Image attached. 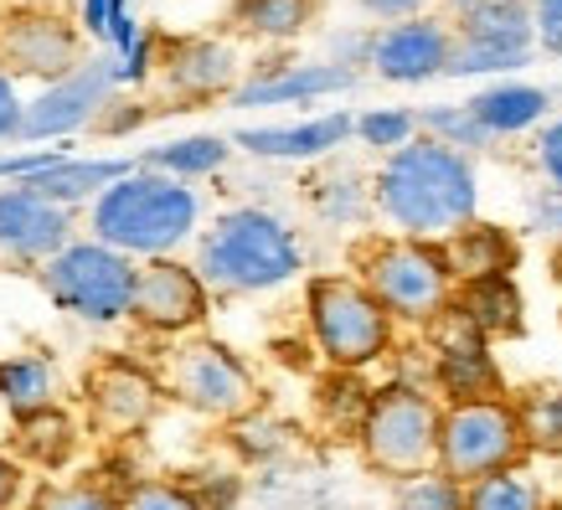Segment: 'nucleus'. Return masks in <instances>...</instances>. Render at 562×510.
Returning a JSON list of instances; mask_svg holds the SVG:
<instances>
[{
    "label": "nucleus",
    "mask_w": 562,
    "mask_h": 510,
    "mask_svg": "<svg viewBox=\"0 0 562 510\" xmlns=\"http://www.w3.org/2000/svg\"><path fill=\"white\" fill-rule=\"evenodd\" d=\"M315 206H321L325 217H361V206H367V186H361L357 175H330V181H315Z\"/></svg>",
    "instance_id": "obj_35"
},
{
    "label": "nucleus",
    "mask_w": 562,
    "mask_h": 510,
    "mask_svg": "<svg viewBox=\"0 0 562 510\" xmlns=\"http://www.w3.org/2000/svg\"><path fill=\"white\" fill-rule=\"evenodd\" d=\"M527 52H495V47H475V42H454L449 57V78H470V72H512L527 68Z\"/></svg>",
    "instance_id": "obj_34"
},
{
    "label": "nucleus",
    "mask_w": 562,
    "mask_h": 510,
    "mask_svg": "<svg viewBox=\"0 0 562 510\" xmlns=\"http://www.w3.org/2000/svg\"><path fill=\"white\" fill-rule=\"evenodd\" d=\"M418 129L428 139H439L449 150H480V145H491V129L475 120V109L470 103H443V109H424L418 114Z\"/></svg>",
    "instance_id": "obj_30"
},
{
    "label": "nucleus",
    "mask_w": 562,
    "mask_h": 510,
    "mask_svg": "<svg viewBox=\"0 0 562 510\" xmlns=\"http://www.w3.org/2000/svg\"><path fill=\"white\" fill-rule=\"evenodd\" d=\"M361 284L382 299L392 320L434 325L454 305V273L443 263L439 242L382 238L361 253Z\"/></svg>",
    "instance_id": "obj_6"
},
{
    "label": "nucleus",
    "mask_w": 562,
    "mask_h": 510,
    "mask_svg": "<svg viewBox=\"0 0 562 510\" xmlns=\"http://www.w3.org/2000/svg\"><path fill=\"white\" fill-rule=\"evenodd\" d=\"M357 135L367 139L372 150L392 155V150H403V145L418 139V114H408V109H372V114L357 120Z\"/></svg>",
    "instance_id": "obj_32"
},
{
    "label": "nucleus",
    "mask_w": 562,
    "mask_h": 510,
    "mask_svg": "<svg viewBox=\"0 0 562 510\" xmlns=\"http://www.w3.org/2000/svg\"><path fill=\"white\" fill-rule=\"evenodd\" d=\"M454 42H460L454 26L439 16L392 21V26L367 36V63H372V72L387 78V83H428V78L449 72Z\"/></svg>",
    "instance_id": "obj_12"
},
{
    "label": "nucleus",
    "mask_w": 562,
    "mask_h": 510,
    "mask_svg": "<svg viewBox=\"0 0 562 510\" xmlns=\"http://www.w3.org/2000/svg\"><path fill=\"white\" fill-rule=\"evenodd\" d=\"M160 72H166V88L176 99L206 103L222 99V93H238V47L227 36H166L160 42Z\"/></svg>",
    "instance_id": "obj_15"
},
{
    "label": "nucleus",
    "mask_w": 562,
    "mask_h": 510,
    "mask_svg": "<svg viewBox=\"0 0 562 510\" xmlns=\"http://www.w3.org/2000/svg\"><path fill=\"white\" fill-rule=\"evenodd\" d=\"M439 248L460 290L464 284H480V279H512V269H516V238L506 227H495V222H470V227H460Z\"/></svg>",
    "instance_id": "obj_19"
},
{
    "label": "nucleus",
    "mask_w": 562,
    "mask_h": 510,
    "mask_svg": "<svg viewBox=\"0 0 562 510\" xmlns=\"http://www.w3.org/2000/svg\"><path fill=\"white\" fill-rule=\"evenodd\" d=\"M305 269L300 238L263 206L222 212L196 242V273L212 294H269Z\"/></svg>",
    "instance_id": "obj_3"
},
{
    "label": "nucleus",
    "mask_w": 562,
    "mask_h": 510,
    "mask_svg": "<svg viewBox=\"0 0 562 510\" xmlns=\"http://www.w3.org/2000/svg\"><path fill=\"white\" fill-rule=\"evenodd\" d=\"M372 202L397 227V238L449 242L460 227L475 222L480 206L475 166H470L464 150H449L439 139L418 135L413 145L392 150L376 166Z\"/></svg>",
    "instance_id": "obj_1"
},
{
    "label": "nucleus",
    "mask_w": 562,
    "mask_h": 510,
    "mask_svg": "<svg viewBox=\"0 0 562 510\" xmlns=\"http://www.w3.org/2000/svg\"><path fill=\"white\" fill-rule=\"evenodd\" d=\"M21 495V469L0 454V510H11V500Z\"/></svg>",
    "instance_id": "obj_44"
},
{
    "label": "nucleus",
    "mask_w": 562,
    "mask_h": 510,
    "mask_svg": "<svg viewBox=\"0 0 562 510\" xmlns=\"http://www.w3.org/2000/svg\"><path fill=\"white\" fill-rule=\"evenodd\" d=\"M305 315L321 356L336 372H361V366H372L376 356L392 351V315L361 279H346V273L310 279Z\"/></svg>",
    "instance_id": "obj_5"
},
{
    "label": "nucleus",
    "mask_w": 562,
    "mask_h": 510,
    "mask_svg": "<svg viewBox=\"0 0 562 510\" xmlns=\"http://www.w3.org/2000/svg\"><path fill=\"white\" fill-rule=\"evenodd\" d=\"M439 428H443V408L428 392L408 387V382H392V387L372 392V408L357 428L361 460L367 469L387 475L392 485L413 475L439 469Z\"/></svg>",
    "instance_id": "obj_4"
},
{
    "label": "nucleus",
    "mask_w": 562,
    "mask_h": 510,
    "mask_svg": "<svg viewBox=\"0 0 562 510\" xmlns=\"http://www.w3.org/2000/svg\"><path fill=\"white\" fill-rule=\"evenodd\" d=\"M124 175H135L130 160H68V155H63L57 166L26 175L21 186L36 191V196L52 206H72V202H88V196H103V191L114 186V181H124Z\"/></svg>",
    "instance_id": "obj_22"
},
{
    "label": "nucleus",
    "mask_w": 562,
    "mask_h": 510,
    "mask_svg": "<svg viewBox=\"0 0 562 510\" xmlns=\"http://www.w3.org/2000/svg\"><path fill=\"white\" fill-rule=\"evenodd\" d=\"M63 160V150H36V155H16V160H0V175H36V170H47Z\"/></svg>",
    "instance_id": "obj_42"
},
{
    "label": "nucleus",
    "mask_w": 562,
    "mask_h": 510,
    "mask_svg": "<svg viewBox=\"0 0 562 510\" xmlns=\"http://www.w3.org/2000/svg\"><path fill=\"white\" fill-rule=\"evenodd\" d=\"M537 166L552 181V191H562V120H552L542 129V139H537Z\"/></svg>",
    "instance_id": "obj_39"
},
{
    "label": "nucleus",
    "mask_w": 562,
    "mask_h": 510,
    "mask_svg": "<svg viewBox=\"0 0 562 510\" xmlns=\"http://www.w3.org/2000/svg\"><path fill=\"white\" fill-rule=\"evenodd\" d=\"M527 433L512 397H480V403H449L439 428V469L460 485H475L501 469L527 464Z\"/></svg>",
    "instance_id": "obj_8"
},
{
    "label": "nucleus",
    "mask_w": 562,
    "mask_h": 510,
    "mask_svg": "<svg viewBox=\"0 0 562 510\" xmlns=\"http://www.w3.org/2000/svg\"><path fill=\"white\" fill-rule=\"evenodd\" d=\"M512 403H516V418H521V433H527L531 454L562 460V387H527Z\"/></svg>",
    "instance_id": "obj_27"
},
{
    "label": "nucleus",
    "mask_w": 562,
    "mask_h": 510,
    "mask_svg": "<svg viewBox=\"0 0 562 510\" xmlns=\"http://www.w3.org/2000/svg\"><path fill=\"white\" fill-rule=\"evenodd\" d=\"M428 330H434V376H439V387L449 392V403L506 397L501 366H495V356H491V340L480 336L460 309L449 305Z\"/></svg>",
    "instance_id": "obj_13"
},
{
    "label": "nucleus",
    "mask_w": 562,
    "mask_h": 510,
    "mask_svg": "<svg viewBox=\"0 0 562 510\" xmlns=\"http://www.w3.org/2000/svg\"><path fill=\"white\" fill-rule=\"evenodd\" d=\"M120 83V63L93 57L83 72H72L68 83H52L36 103H26V120H21V139H57L83 129L88 120H99L109 109V93Z\"/></svg>",
    "instance_id": "obj_14"
},
{
    "label": "nucleus",
    "mask_w": 562,
    "mask_h": 510,
    "mask_svg": "<svg viewBox=\"0 0 562 510\" xmlns=\"http://www.w3.org/2000/svg\"><path fill=\"white\" fill-rule=\"evenodd\" d=\"M196 217H202V202L187 181L135 170V175L114 181L103 196H93L88 238L109 242L130 258H171L196 233Z\"/></svg>",
    "instance_id": "obj_2"
},
{
    "label": "nucleus",
    "mask_w": 562,
    "mask_h": 510,
    "mask_svg": "<svg viewBox=\"0 0 562 510\" xmlns=\"http://www.w3.org/2000/svg\"><path fill=\"white\" fill-rule=\"evenodd\" d=\"M464 506L470 510H552L547 506V495H542V485L527 475V464L464 485Z\"/></svg>",
    "instance_id": "obj_28"
},
{
    "label": "nucleus",
    "mask_w": 562,
    "mask_h": 510,
    "mask_svg": "<svg viewBox=\"0 0 562 510\" xmlns=\"http://www.w3.org/2000/svg\"><path fill=\"white\" fill-rule=\"evenodd\" d=\"M72 242V217L68 206L42 202L26 186H5L0 191V253L11 258H32L47 263Z\"/></svg>",
    "instance_id": "obj_17"
},
{
    "label": "nucleus",
    "mask_w": 562,
    "mask_h": 510,
    "mask_svg": "<svg viewBox=\"0 0 562 510\" xmlns=\"http://www.w3.org/2000/svg\"><path fill=\"white\" fill-rule=\"evenodd\" d=\"M166 392L212 423H238L258 408V382L222 340H187L166 356Z\"/></svg>",
    "instance_id": "obj_9"
},
{
    "label": "nucleus",
    "mask_w": 562,
    "mask_h": 510,
    "mask_svg": "<svg viewBox=\"0 0 562 510\" xmlns=\"http://www.w3.org/2000/svg\"><path fill=\"white\" fill-rule=\"evenodd\" d=\"M315 21V0H233L227 32L248 42H294Z\"/></svg>",
    "instance_id": "obj_24"
},
{
    "label": "nucleus",
    "mask_w": 562,
    "mask_h": 510,
    "mask_svg": "<svg viewBox=\"0 0 562 510\" xmlns=\"http://www.w3.org/2000/svg\"><path fill=\"white\" fill-rule=\"evenodd\" d=\"M392 510H470V506H464L460 479H449L443 469H428V475L392 485Z\"/></svg>",
    "instance_id": "obj_31"
},
{
    "label": "nucleus",
    "mask_w": 562,
    "mask_h": 510,
    "mask_svg": "<svg viewBox=\"0 0 562 510\" xmlns=\"http://www.w3.org/2000/svg\"><path fill=\"white\" fill-rule=\"evenodd\" d=\"M552 510H562V506H552Z\"/></svg>",
    "instance_id": "obj_46"
},
{
    "label": "nucleus",
    "mask_w": 562,
    "mask_h": 510,
    "mask_svg": "<svg viewBox=\"0 0 562 510\" xmlns=\"http://www.w3.org/2000/svg\"><path fill=\"white\" fill-rule=\"evenodd\" d=\"M464 320L475 325L485 340L495 336H516L521 330V294H516L512 279H480V284H464L460 299H454Z\"/></svg>",
    "instance_id": "obj_26"
},
{
    "label": "nucleus",
    "mask_w": 562,
    "mask_h": 510,
    "mask_svg": "<svg viewBox=\"0 0 562 510\" xmlns=\"http://www.w3.org/2000/svg\"><path fill=\"white\" fill-rule=\"evenodd\" d=\"M11 5H42V11H52L57 0H11Z\"/></svg>",
    "instance_id": "obj_45"
},
{
    "label": "nucleus",
    "mask_w": 562,
    "mask_h": 510,
    "mask_svg": "<svg viewBox=\"0 0 562 510\" xmlns=\"http://www.w3.org/2000/svg\"><path fill=\"white\" fill-rule=\"evenodd\" d=\"M531 227L562 242V191H542V196L531 202Z\"/></svg>",
    "instance_id": "obj_41"
},
{
    "label": "nucleus",
    "mask_w": 562,
    "mask_h": 510,
    "mask_svg": "<svg viewBox=\"0 0 562 510\" xmlns=\"http://www.w3.org/2000/svg\"><path fill=\"white\" fill-rule=\"evenodd\" d=\"M227 155H233L227 139L191 135V139H176V145H160V150H145L139 166H160V170H171L176 181H187V175H212V170H222Z\"/></svg>",
    "instance_id": "obj_29"
},
{
    "label": "nucleus",
    "mask_w": 562,
    "mask_h": 510,
    "mask_svg": "<svg viewBox=\"0 0 562 510\" xmlns=\"http://www.w3.org/2000/svg\"><path fill=\"white\" fill-rule=\"evenodd\" d=\"M212 309V290L202 284L196 263H176V258H145L135 279V305L130 320L155 330V336H181L196 330Z\"/></svg>",
    "instance_id": "obj_11"
},
{
    "label": "nucleus",
    "mask_w": 562,
    "mask_h": 510,
    "mask_svg": "<svg viewBox=\"0 0 562 510\" xmlns=\"http://www.w3.org/2000/svg\"><path fill=\"white\" fill-rule=\"evenodd\" d=\"M351 129H357L351 114H321V120L284 124V129H243L233 145H243L248 155H263V160H315V155H330L336 145H346Z\"/></svg>",
    "instance_id": "obj_20"
},
{
    "label": "nucleus",
    "mask_w": 562,
    "mask_h": 510,
    "mask_svg": "<svg viewBox=\"0 0 562 510\" xmlns=\"http://www.w3.org/2000/svg\"><path fill=\"white\" fill-rule=\"evenodd\" d=\"M21 120H26V103L16 99V78L0 68V139H21Z\"/></svg>",
    "instance_id": "obj_38"
},
{
    "label": "nucleus",
    "mask_w": 562,
    "mask_h": 510,
    "mask_svg": "<svg viewBox=\"0 0 562 510\" xmlns=\"http://www.w3.org/2000/svg\"><path fill=\"white\" fill-rule=\"evenodd\" d=\"M135 279L139 269L130 263V253H120V248H109L99 238L68 242L57 258L42 263L47 299L57 309H68L72 320H88V325H114L120 315H130Z\"/></svg>",
    "instance_id": "obj_7"
},
{
    "label": "nucleus",
    "mask_w": 562,
    "mask_h": 510,
    "mask_svg": "<svg viewBox=\"0 0 562 510\" xmlns=\"http://www.w3.org/2000/svg\"><path fill=\"white\" fill-rule=\"evenodd\" d=\"M0 68L11 78H36V83H68L72 72L88 68L83 26L68 21L57 5H11L0 16Z\"/></svg>",
    "instance_id": "obj_10"
},
{
    "label": "nucleus",
    "mask_w": 562,
    "mask_h": 510,
    "mask_svg": "<svg viewBox=\"0 0 562 510\" xmlns=\"http://www.w3.org/2000/svg\"><path fill=\"white\" fill-rule=\"evenodd\" d=\"M531 21H537V47L562 57V0H531Z\"/></svg>",
    "instance_id": "obj_37"
},
{
    "label": "nucleus",
    "mask_w": 562,
    "mask_h": 510,
    "mask_svg": "<svg viewBox=\"0 0 562 510\" xmlns=\"http://www.w3.org/2000/svg\"><path fill=\"white\" fill-rule=\"evenodd\" d=\"M0 403L5 412L26 423L36 412H52L63 403V372L52 356H36V351H21V356L0 361Z\"/></svg>",
    "instance_id": "obj_21"
},
{
    "label": "nucleus",
    "mask_w": 562,
    "mask_h": 510,
    "mask_svg": "<svg viewBox=\"0 0 562 510\" xmlns=\"http://www.w3.org/2000/svg\"><path fill=\"white\" fill-rule=\"evenodd\" d=\"M109 16H114V0H83V26L93 36H109Z\"/></svg>",
    "instance_id": "obj_43"
},
{
    "label": "nucleus",
    "mask_w": 562,
    "mask_h": 510,
    "mask_svg": "<svg viewBox=\"0 0 562 510\" xmlns=\"http://www.w3.org/2000/svg\"><path fill=\"white\" fill-rule=\"evenodd\" d=\"M470 109H475V120L485 124L491 135H521V129H531V124L547 120L552 99H547L542 88L501 83V88H485V93H475V99H470Z\"/></svg>",
    "instance_id": "obj_25"
},
{
    "label": "nucleus",
    "mask_w": 562,
    "mask_h": 510,
    "mask_svg": "<svg viewBox=\"0 0 562 510\" xmlns=\"http://www.w3.org/2000/svg\"><path fill=\"white\" fill-rule=\"evenodd\" d=\"M361 11H367V16L372 21H413V16H428V5H434V0H357Z\"/></svg>",
    "instance_id": "obj_40"
},
{
    "label": "nucleus",
    "mask_w": 562,
    "mask_h": 510,
    "mask_svg": "<svg viewBox=\"0 0 562 510\" xmlns=\"http://www.w3.org/2000/svg\"><path fill=\"white\" fill-rule=\"evenodd\" d=\"M120 510H206L187 485H171V479H135L130 490L120 495Z\"/></svg>",
    "instance_id": "obj_33"
},
{
    "label": "nucleus",
    "mask_w": 562,
    "mask_h": 510,
    "mask_svg": "<svg viewBox=\"0 0 562 510\" xmlns=\"http://www.w3.org/2000/svg\"><path fill=\"white\" fill-rule=\"evenodd\" d=\"M351 83H357L351 63H305V68H279L269 78H254L233 99H238V109H269V103H310L325 93H346Z\"/></svg>",
    "instance_id": "obj_18"
},
{
    "label": "nucleus",
    "mask_w": 562,
    "mask_h": 510,
    "mask_svg": "<svg viewBox=\"0 0 562 510\" xmlns=\"http://www.w3.org/2000/svg\"><path fill=\"white\" fill-rule=\"evenodd\" d=\"M460 42H475V47H495V52H527L537 47V21H531L527 0H485L480 11L460 16L454 26Z\"/></svg>",
    "instance_id": "obj_23"
},
{
    "label": "nucleus",
    "mask_w": 562,
    "mask_h": 510,
    "mask_svg": "<svg viewBox=\"0 0 562 510\" xmlns=\"http://www.w3.org/2000/svg\"><path fill=\"white\" fill-rule=\"evenodd\" d=\"M83 387H88L93 423H99L103 433H114V439L139 433V428L160 412V397H166V387H160L150 372H139L135 361H124V356L99 361V366L88 372Z\"/></svg>",
    "instance_id": "obj_16"
},
{
    "label": "nucleus",
    "mask_w": 562,
    "mask_h": 510,
    "mask_svg": "<svg viewBox=\"0 0 562 510\" xmlns=\"http://www.w3.org/2000/svg\"><path fill=\"white\" fill-rule=\"evenodd\" d=\"M32 510H120V500L88 490V485H47V490H36Z\"/></svg>",
    "instance_id": "obj_36"
}]
</instances>
